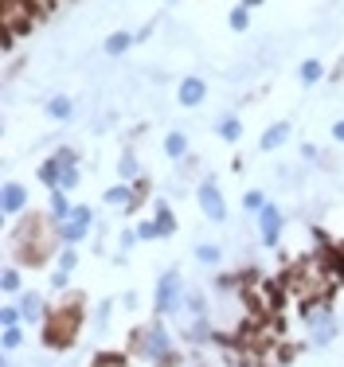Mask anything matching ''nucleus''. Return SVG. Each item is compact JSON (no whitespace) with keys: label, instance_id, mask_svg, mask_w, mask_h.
Instances as JSON below:
<instances>
[{"label":"nucleus","instance_id":"nucleus-15","mask_svg":"<svg viewBox=\"0 0 344 367\" xmlns=\"http://www.w3.org/2000/svg\"><path fill=\"white\" fill-rule=\"evenodd\" d=\"M137 43V35L134 32H109L106 35V43H102V51H106L109 59H118V55H126L129 47Z\"/></svg>","mask_w":344,"mask_h":367},{"label":"nucleus","instance_id":"nucleus-36","mask_svg":"<svg viewBox=\"0 0 344 367\" xmlns=\"http://www.w3.org/2000/svg\"><path fill=\"white\" fill-rule=\"evenodd\" d=\"M137 242H141V239H137V227H126V231L118 234V246H121V251H134Z\"/></svg>","mask_w":344,"mask_h":367},{"label":"nucleus","instance_id":"nucleus-20","mask_svg":"<svg viewBox=\"0 0 344 367\" xmlns=\"http://www.w3.org/2000/svg\"><path fill=\"white\" fill-rule=\"evenodd\" d=\"M71 211H75V203L67 200L63 188H55V192H51V211H47V215L55 219V223H63V219H71Z\"/></svg>","mask_w":344,"mask_h":367},{"label":"nucleus","instance_id":"nucleus-4","mask_svg":"<svg viewBox=\"0 0 344 367\" xmlns=\"http://www.w3.org/2000/svg\"><path fill=\"white\" fill-rule=\"evenodd\" d=\"M172 348H177V344H172V336H168V328L160 325V320H153V325H145V328L134 332V351L145 356V359H153V363H157L160 356H168Z\"/></svg>","mask_w":344,"mask_h":367},{"label":"nucleus","instance_id":"nucleus-30","mask_svg":"<svg viewBox=\"0 0 344 367\" xmlns=\"http://www.w3.org/2000/svg\"><path fill=\"white\" fill-rule=\"evenodd\" d=\"M227 24H231V32H247V28H251V8L235 4V8H231V16H227Z\"/></svg>","mask_w":344,"mask_h":367},{"label":"nucleus","instance_id":"nucleus-26","mask_svg":"<svg viewBox=\"0 0 344 367\" xmlns=\"http://www.w3.org/2000/svg\"><path fill=\"white\" fill-rule=\"evenodd\" d=\"M149 192H153V184H149V180H145V176H141V180H134V200H129V207H126V215H134V211H137V207H141V203H145V200H149Z\"/></svg>","mask_w":344,"mask_h":367},{"label":"nucleus","instance_id":"nucleus-5","mask_svg":"<svg viewBox=\"0 0 344 367\" xmlns=\"http://www.w3.org/2000/svg\"><path fill=\"white\" fill-rule=\"evenodd\" d=\"M35 16H40V12H35L28 0H0V28H4V32L28 35L32 24H35Z\"/></svg>","mask_w":344,"mask_h":367},{"label":"nucleus","instance_id":"nucleus-8","mask_svg":"<svg viewBox=\"0 0 344 367\" xmlns=\"http://www.w3.org/2000/svg\"><path fill=\"white\" fill-rule=\"evenodd\" d=\"M282 231H285V219H282V211H278V203H266V207L259 211V234H262V246L278 251V242H282Z\"/></svg>","mask_w":344,"mask_h":367},{"label":"nucleus","instance_id":"nucleus-10","mask_svg":"<svg viewBox=\"0 0 344 367\" xmlns=\"http://www.w3.org/2000/svg\"><path fill=\"white\" fill-rule=\"evenodd\" d=\"M203 98H208V83H203L200 75H188L184 83L177 86V102H180V106H188V109L200 106Z\"/></svg>","mask_w":344,"mask_h":367},{"label":"nucleus","instance_id":"nucleus-38","mask_svg":"<svg viewBox=\"0 0 344 367\" xmlns=\"http://www.w3.org/2000/svg\"><path fill=\"white\" fill-rule=\"evenodd\" d=\"M55 157H59V164H78V152L75 149H59Z\"/></svg>","mask_w":344,"mask_h":367},{"label":"nucleus","instance_id":"nucleus-35","mask_svg":"<svg viewBox=\"0 0 344 367\" xmlns=\"http://www.w3.org/2000/svg\"><path fill=\"white\" fill-rule=\"evenodd\" d=\"M137 239H141V242L160 239V227H157V219H141V223H137Z\"/></svg>","mask_w":344,"mask_h":367},{"label":"nucleus","instance_id":"nucleus-11","mask_svg":"<svg viewBox=\"0 0 344 367\" xmlns=\"http://www.w3.org/2000/svg\"><path fill=\"white\" fill-rule=\"evenodd\" d=\"M20 313H24V325H43V317H47V309H43V297L35 289H24L20 293Z\"/></svg>","mask_w":344,"mask_h":367},{"label":"nucleus","instance_id":"nucleus-23","mask_svg":"<svg viewBox=\"0 0 344 367\" xmlns=\"http://www.w3.org/2000/svg\"><path fill=\"white\" fill-rule=\"evenodd\" d=\"M118 172H121V180H126V184L141 180V164H137L134 152H121V157H118Z\"/></svg>","mask_w":344,"mask_h":367},{"label":"nucleus","instance_id":"nucleus-14","mask_svg":"<svg viewBox=\"0 0 344 367\" xmlns=\"http://www.w3.org/2000/svg\"><path fill=\"white\" fill-rule=\"evenodd\" d=\"M243 121H239V117L235 114H227V117H219V121H215V137H219V141H227V145H239V141H243Z\"/></svg>","mask_w":344,"mask_h":367},{"label":"nucleus","instance_id":"nucleus-33","mask_svg":"<svg viewBox=\"0 0 344 367\" xmlns=\"http://www.w3.org/2000/svg\"><path fill=\"white\" fill-rule=\"evenodd\" d=\"M16 325H24L20 305H4V309H0V328H16Z\"/></svg>","mask_w":344,"mask_h":367},{"label":"nucleus","instance_id":"nucleus-1","mask_svg":"<svg viewBox=\"0 0 344 367\" xmlns=\"http://www.w3.org/2000/svg\"><path fill=\"white\" fill-rule=\"evenodd\" d=\"M63 242L55 234V219H43V215H28L20 219V227L12 231V258L20 266H47L51 254L59 251Z\"/></svg>","mask_w":344,"mask_h":367},{"label":"nucleus","instance_id":"nucleus-29","mask_svg":"<svg viewBox=\"0 0 344 367\" xmlns=\"http://www.w3.org/2000/svg\"><path fill=\"white\" fill-rule=\"evenodd\" d=\"M219 258H223V251H219L215 242H200L196 246V262H203V266H215Z\"/></svg>","mask_w":344,"mask_h":367},{"label":"nucleus","instance_id":"nucleus-19","mask_svg":"<svg viewBox=\"0 0 344 367\" xmlns=\"http://www.w3.org/2000/svg\"><path fill=\"white\" fill-rule=\"evenodd\" d=\"M165 157H168V160H184V157H188V137L180 133V129L165 133Z\"/></svg>","mask_w":344,"mask_h":367},{"label":"nucleus","instance_id":"nucleus-32","mask_svg":"<svg viewBox=\"0 0 344 367\" xmlns=\"http://www.w3.org/2000/svg\"><path fill=\"white\" fill-rule=\"evenodd\" d=\"M78 180H83V172H78V164H63V172H59V188H63V192H71V188H78Z\"/></svg>","mask_w":344,"mask_h":367},{"label":"nucleus","instance_id":"nucleus-13","mask_svg":"<svg viewBox=\"0 0 344 367\" xmlns=\"http://www.w3.org/2000/svg\"><path fill=\"white\" fill-rule=\"evenodd\" d=\"M290 133H294V129H290V121H274V126L259 137V149L262 152H278L285 141H290Z\"/></svg>","mask_w":344,"mask_h":367},{"label":"nucleus","instance_id":"nucleus-16","mask_svg":"<svg viewBox=\"0 0 344 367\" xmlns=\"http://www.w3.org/2000/svg\"><path fill=\"white\" fill-rule=\"evenodd\" d=\"M59 172H63V164H59V157L51 152V157L40 164V172H35V176H40V184L47 188V192H55V188H59Z\"/></svg>","mask_w":344,"mask_h":367},{"label":"nucleus","instance_id":"nucleus-27","mask_svg":"<svg viewBox=\"0 0 344 367\" xmlns=\"http://www.w3.org/2000/svg\"><path fill=\"white\" fill-rule=\"evenodd\" d=\"M184 309L192 313V317H203V313H208V297H203L200 289H188L184 293Z\"/></svg>","mask_w":344,"mask_h":367},{"label":"nucleus","instance_id":"nucleus-9","mask_svg":"<svg viewBox=\"0 0 344 367\" xmlns=\"http://www.w3.org/2000/svg\"><path fill=\"white\" fill-rule=\"evenodd\" d=\"M24 207H28V188L16 184V180H8L4 184V195H0V211H4L8 219H16Z\"/></svg>","mask_w":344,"mask_h":367},{"label":"nucleus","instance_id":"nucleus-3","mask_svg":"<svg viewBox=\"0 0 344 367\" xmlns=\"http://www.w3.org/2000/svg\"><path fill=\"white\" fill-rule=\"evenodd\" d=\"M184 277H180V270H165L157 282V293H153V313L157 317H168V313H177L180 305H184Z\"/></svg>","mask_w":344,"mask_h":367},{"label":"nucleus","instance_id":"nucleus-18","mask_svg":"<svg viewBox=\"0 0 344 367\" xmlns=\"http://www.w3.org/2000/svg\"><path fill=\"white\" fill-rule=\"evenodd\" d=\"M102 200H106L109 207H121V211H126L129 200H134V184H126V180L114 184V188H106V195H102Z\"/></svg>","mask_w":344,"mask_h":367},{"label":"nucleus","instance_id":"nucleus-40","mask_svg":"<svg viewBox=\"0 0 344 367\" xmlns=\"http://www.w3.org/2000/svg\"><path fill=\"white\" fill-rule=\"evenodd\" d=\"M239 4H243V8H251V12H254V8H259V4H266V0H239Z\"/></svg>","mask_w":344,"mask_h":367},{"label":"nucleus","instance_id":"nucleus-22","mask_svg":"<svg viewBox=\"0 0 344 367\" xmlns=\"http://www.w3.org/2000/svg\"><path fill=\"white\" fill-rule=\"evenodd\" d=\"M297 78H302L305 86H317L321 78H325V63H321V59H305L302 67H297Z\"/></svg>","mask_w":344,"mask_h":367},{"label":"nucleus","instance_id":"nucleus-28","mask_svg":"<svg viewBox=\"0 0 344 367\" xmlns=\"http://www.w3.org/2000/svg\"><path fill=\"white\" fill-rule=\"evenodd\" d=\"M90 367H129V359L121 356V351H98V356L90 359Z\"/></svg>","mask_w":344,"mask_h":367},{"label":"nucleus","instance_id":"nucleus-24","mask_svg":"<svg viewBox=\"0 0 344 367\" xmlns=\"http://www.w3.org/2000/svg\"><path fill=\"white\" fill-rule=\"evenodd\" d=\"M0 289L8 293V297H12V293H24V277H20V266H8L4 274H0Z\"/></svg>","mask_w":344,"mask_h":367},{"label":"nucleus","instance_id":"nucleus-2","mask_svg":"<svg viewBox=\"0 0 344 367\" xmlns=\"http://www.w3.org/2000/svg\"><path fill=\"white\" fill-rule=\"evenodd\" d=\"M83 305H86L83 297H71L63 305H55V309H47V317H43V348L47 351L75 348L78 332H83V320H86Z\"/></svg>","mask_w":344,"mask_h":367},{"label":"nucleus","instance_id":"nucleus-6","mask_svg":"<svg viewBox=\"0 0 344 367\" xmlns=\"http://www.w3.org/2000/svg\"><path fill=\"white\" fill-rule=\"evenodd\" d=\"M90 227H94V211L86 207V203H78V207L71 211V219L55 223V234H59L63 246H75V242H83L86 234H90Z\"/></svg>","mask_w":344,"mask_h":367},{"label":"nucleus","instance_id":"nucleus-21","mask_svg":"<svg viewBox=\"0 0 344 367\" xmlns=\"http://www.w3.org/2000/svg\"><path fill=\"white\" fill-rule=\"evenodd\" d=\"M153 207H157V227H160V239H168V234H177V215H172V207H168L165 200H157L153 203Z\"/></svg>","mask_w":344,"mask_h":367},{"label":"nucleus","instance_id":"nucleus-7","mask_svg":"<svg viewBox=\"0 0 344 367\" xmlns=\"http://www.w3.org/2000/svg\"><path fill=\"white\" fill-rule=\"evenodd\" d=\"M196 200H200L203 219H211V223H223V219H227V200H223V192L215 188L211 176H203V180L196 184Z\"/></svg>","mask_w":344,"mask_h":367},{"label":"nucleus","instance_id":"nucleus-34","mask_svg":"<svg viewBox=\"0 0 344 367\" xmlns=\"http://www.w3.org/2000/svg\"><path fill=\"white\" fill-rule=\"evenodd\" d=\"M266 203H270V200H266V195L259 192V188H251V192H243V207H247V211H254V215H259V211L266 207Z\"/></svg>","mask_w":344,"mask_h":367},{"label":"nucleus","instance_id":"nucleus-17","mask_svg":"<svg viewBox=\"0 0 344 367\" xmlns=\"http://www.w3.org/2000/svg\"><path fill=\"white\" fill-rule=\"evenodd\" d=\"M71 114H75V102H71L67 94L47 98V117H51V121H71Z\"/></svg>","mask_w":344,"mask_h":367},{"label":"nucleus","instance_id":"nucleus-12","mask_svg":"<svg viewBox=\"0 0 344 367\" xmlns=\"http://www.w3.org/2000/svg\"><path fill=\"white\" fill-rule=\"evenodd\" d=\"M75 266H78V251H75V246H59V262H55V277H51V285L63 289L67 277L75 274Z\"/></svg>","mask_w":344,"mask_h":367},{"label":"nucleus","instance_id":"nucleus-37","mask_svg":"<svg viewBox=\"0 0 344 367\" xmlns=\"http://www.w3.org/2000/svg\"><path fill=\"white\" fill-rule=\"evenodd\" d=\"M180 363H184V356H180L177 348H172V351H168V356H160V359H157V363H153V367H180Z\"/></svg>","mask_w":344,"mask_h":367},{"label":"nucleus","instance_id":"nucleus-25","mask_svg":"<svg viewBox=\"0 0 344 367\" xmlns=\"http://www.w3.org/2000/svg\"><path fill=\"white\" fill-rule=\"evenodd\" d=\"M24 336H28V325L4 328V332H0V348H4V351H16L20 344H24Z\"/></svg>","mask_w":344,"mask_h":367},{"label":"nucleus","instance_id":"nucleus-31","mask_svg":"<svg viewBox=\"0 0 344 367\" xmlns=\"http://www.w3.org/2000/svg\"><path fill=\"white\" fill-rule=\"evenodd\" d=\"M333 336H336V320H328V325L313 328V348H328V344H333Z\"/></svg>","mask_w":344,"mask_h":367},{"label":"nucleus","instance_id":"nucleus-39","mask_svg":"<svg viewBox=\"0 0 344 367\" xmlns=\"http://www.w3.org/2000/svg\"><path fill=\"white\" fill-rule=\"evenodd\" d=\"M333 141L344 145V121H333Z\"/></svg>","mask_w":344,"mask_h":367}]
</instances>
